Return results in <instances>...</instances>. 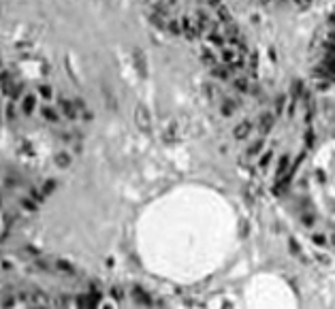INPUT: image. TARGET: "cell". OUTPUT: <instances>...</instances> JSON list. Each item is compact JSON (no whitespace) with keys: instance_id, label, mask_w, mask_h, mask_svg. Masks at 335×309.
Segmentation results:
<instances>
[{"instance_id":"1","label":"cell","mask_w":335,"mask_h":309,"mask_svg":"<svg viewBox=\"0 0 335 309\" xmlns=\"http://www.w3.org/2000/svg\"><path fill=\"white\" fill-rule=\"evenodd\" d=\"M84 130V105L66 86L19 66L0 70V218H22L52 197Z\"/></svg>"},{"instance_id":"2","label":"cell","mask_w":335,"mask_h":309,"mask_svg":"<svg viewBox=\"0 0 335 309\" xmlns=\"http://www.w3.org/2000/svg\"><path fill=\"white\" fill-rule=\"evenodd\" d=\"M96 288L68 266L30 252L0 256V307H88Z\"/></svg>"},{"instance_id":"3","label":"cell","mask_w":335,"mask_h":309,"mask_svg":"<svg viewBox=\"0 0 335 309\" xmlns=\"http://www.w3.org/2000/svg\"><path fill=\"white\" fill-rule=\"evenodd\" d=\"M320 64H318V92L331 107V115L335 118V17L331 28L324 36L322 51H320Z\"/></svg>"},{"instance_id":"4","label":"cell","mask_w":335,"mask_h":309,"mask_svg":"<svg viewBox=\"0 0 335 309\" xmlns=\"http://www.w3.org/2000/svg\"><path fill=\"white\" fill-rule=\"evenodd\" d=\"M263 5H306L308 0H256Z\"/></svg>"}]
</instances>
